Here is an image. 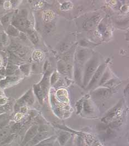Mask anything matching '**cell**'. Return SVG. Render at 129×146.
<instances>
[{
	"label": "cell",
	"mask_w": 129,
	"mask_h": 146,
	"mask_svg": "<svg viewBox=\"0 0 129 146\" xmlns=\"http://www.w3.org/2000/svg\"><path fill=\"white\" fill-rule=\"evenodd\" d=\"M49 138V133L46 130H43L35 135V137L27 143V146H34L40 142Z\"/></svg>",
	"instance_id": "obj_2"
},
{
	"label": "cell",
	"mask_w": 129,
	"mask_h": 146,
	"mask_svg": "<svg viewBox=\"0 0 129 146\" xmlns=\"http://www.w3.org/2000/svg\"><path fill=\"white\" fill-rule=\"evenodd\" d=\"M109 93V90L106 89H100L96 90L94 93V96L98 98H102L107 96Z\"/></svg>",
	"instance_id": "obj_6"
},
{
	"label": "cell",
	"mask_w": 129,
	"mask_h": 146,
	"mask_svg": "<svg viewBox=\"0 0 129 146\" xmlns=\"http://www.w3.org/2000/svg\"><path fill=\"white\" fill-rule=\"evenodd\" d=\"M56 137L53 136L49 137L47 139L40 142L34 146H54L55 144Z\"/></svg>",
	"instance_id": "obj_5"
},
{
	"label": "cell",
	"mask_w": 129,
	"mask_h": 146,
	"mask_svg": "<svg viewBox=\"0 0 129 146\" xmlns=\"http://www.w3.org/2000/svg\"><path fill=\"white\" fill-rule=\"evenodd\" d=\"M108 76H109V75H108V73H106L105 74V75H104L103 78H102V79H101V81H100V85H101V84H104V83L105 82L106 80L107 79Z\"/></svg>",
	"instance_id": "obj_15"
},
{
	"label": "cell",
	"mask_w": 129,
	"mask_h": 146,
	"mask_svg": "<svg viewBox=\"0 0 129 146\" xmlns=\"http://www.w3.org/2000/svg\"><path fill=\"white\" fill-rule=\"evenodd\" d=\"M84 110L86 113H90L91 111V107H90L89 104L87 102H85L84 104Z\"/></svg>",
	"instance_id": "obj_13"
},
{
	"label": "cell",
	"mask_w": 129,
	"mask_h": 146,
	"mask_svg": "<svg viewBox=\"0 0 129 146\" xmlns=\"http://www.w3.org/2000/svg\"><path fill=\"white\" fill-rule=\"evenodd\" d=\"M20 36H21V37L22 38V39H24V40H26V36L24 35V34H22V33H21L20 34Z\"/></svg>",
	"instance_id": "obj_18"
},
{
	"label": "cell",
	"mask_w": 129,
	"mask_h": 146,
	"mask_svg": "<svg viewBox=\"0 0 129 146\" xmlns=\"http://www.w3.org/2000/svg\"><path fill=\"white\" fill-rule=\"evenodd\" d=\"M9 19H10V16L9 15H6L2 19V22L3 24H6L8 23L9 20Z\"/></svg>",
	"instance_id": "obj_14"
},
{
	"label": "cell",
	"mask_w": 129,
	"mask_h": 146,
	"mask_svg": "<svg viewBox=\"0 0 129 146\" xmlns=\"http://www.w3.org/2000/svg\"><path fill=\"white\" fill-rule=\"evenodd\" d=\"M104 68H105L104 65H102L101 66H100V68H98V69L97 70L96 73H95V74H94V75L93 76L92 80L90 81V83L89 84V86L88 87V89H90V88L93 87L95 84V83L99 80V79L101 74H102L103 72V70L104 69Z\"/></svg>",
	"instance_id": "obj_4"
},
{
	"label": "cell",
	"mask_w": 129,
	"mask_h": 146,
	"mask_svg": "<svg viewBox=\"0 0 129 146\" xmlns=\"http://www.w3.org/2000/svg\"><path fill=\"white\" fill-rule=\"evenodd\" d=\"M98 65V61L96 59H93L89 61L86 66L85 76L84 78V85H86L89 82L90 78L92 77L93 74L94 73Z\"/></svg>",
	"instance_id": "obj_1"
},
{
	"label": "cell",
	"mask_w": 129,
	"mask_h": 146,
	"mask_svg": "<svg viewBox=\"0 0 129 146\" xmlns=\"http://www.w3.org/2000/svg\"><path fill=\"white\" fill-rule=\"evenodd\" d=\"M85 55L86 52L84 50H81L78 54V59L81 61H83L85 59Z\"/></svg>",
	"instance_id": "obj_11"
},
{
	"label": "cell",
	"mask_w": 129,
	"mask_h": 146,
	"mask_svg": "<svg viewBox=\"0 0 129 146\" xmlns=\"http://www.w3.org/2000/svg\"><path fill=\"white\" fill-rule=\"evenodd\" d=\"M21 69H22V70L24 72H27V70H28V66L27 65H24V66H21Z\"/></svg>",
	"instance_id": "obj_17"
},
{
	"label": "cell",
	"mask_w": 129,
	"mask_h": 146,
	"mask_svg": "<svg viewBox=\"0 0 129 146\" xmlns=\"http://www.w3.org/2000/svg\"><path fill=\"white\" fill-rule=\"evenodd\" d=\"M16 68L14 66L12 65H9L7 67V73L8 74H12L13 72L15 71Z\"/></svg>",
	"instance_id": "obj_12"
},
{
	"label": "cell",
	"mask_w": 129,
	"mask_h": 146,
	"mask_svg": "<svg viewBox=\"0 0 129 146\" xmlns=\"http://www.w3.org/2000/svg\"><path fill=\"white\" fill-rule=\"evenodd\" d=\"M7 134H8V132L6 130L2 131L0 132V140H5L8 138L7 137Z\"/></svg>",
	"instance_id": "obj_10"
},
{
	"label": "cell",
	"mask_w": 129,
	"mask_h": 146,
	"mask_svg": "<svg viewBox=\"0 0 129 146\" xmlns=\"http://www.w3.org/2000/svg\"><path fill=\"white\" fill-rule=\"evenodd\" d=\"M70 136L68 134H62L59 137V141L61 145H64L69 139Z\"/></svg>",
	"instance_id": "obj_8"
},
{
	"label": "cell",
	"mask_w": 129,
	"mask_h": 146,
	"mask_svg": "<svg viewBox=\"0 0 129 146\" xmlns=\"http://www.w3.org/2000/svg\"><path fill=\"white\" fill-rule=\"evenodd\" d=\"M6 102V99L4 98H0V104H4Z\"/></svg>",
	"instance_id": "obj_16"
},
{
	"label": "cell",
	"mask_w": 129,
	"mask_h": 146,
	"mask_svg": "<svg viewBox=\"0 0 129 146\" xmlns=\"http://www.w3.org/2000/svg\"><path fill=\"white\" fill-rule=\"evenodd\" d=\"M5 70H4V69H2L1 71H0V74H2V75H4L5 74Z\"/></svg>",
	"instance_id": "obj_19"
},
{
	"label": "cell",
	"mask_w": 129,
	"mask_h": 146,
	"mask_svg": "<svg viewBox=\"0 0 129 146\" xmlns=\"http://www.w3.org/2000/svg\"><path fill=\"white\" fill-rule=\"evenodd\" d=\"M1 59H0V66H1Z\"/></svg>",
	"instance_id": "obj_20"
},
{
	"label": "cell",
	"mask_w": 129,
	"mask_h": 146,
	"mask_svg": "<svg viewBox=\"0 0 129 146\" xmlns=\"http://www.w3.org/2000/svg\"><path fill=\"white\" fill-rule=\"evenodd\" d=\"M28 34L29 37V38L32 41V42L34 44H36L38 41V37L37 35L36 34V33L32 30H28Z\"/></svg>",
	"instance_id": "obj_7"
},
{
	"label": "cell",
	"mask_w": 129,
	"mask_h": 146,
	"mask_svg": "<svg viewBox=\"0 0 129 146\" xmlns=\"http://www.w3.org/2000/svg\"><path fill=\"white\" fill-rule=\"evenodd\" d=\"M7 33L9 35H11L12 36H17L18 35V30L12 26H10L8 27Z\"/></svg>",
	"instance_id": "obj_9"
},
{
	"label": "cell",
	"mask_w": 129,
	"mask_h": 146,
	"mask_svg": "<svg viewBox=\"0 0 129 146\" xmlns=\"http://www.w3.org/2000/svg\"><path fill=\"white\" fill-rule=\"evenodd\" d=\"M38 127L37 125L32 126L27 132L24 138V141L22 143V146H24L29 142L35 136L36 134L38 133Z\"/></svg>",
	"instance_id": "obj_3"
}]
</instances>
